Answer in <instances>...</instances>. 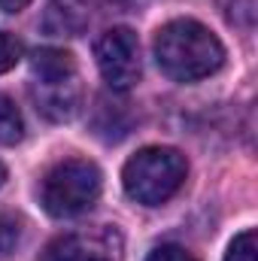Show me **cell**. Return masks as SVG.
I'll return each instance as SVG.
<instances>
[{
  "mask_svg": "<svg viewBox=\"0 0 258 261\" xmlns=\"http://www.w3.org/2000/svg\"><path fill=\"white\" fill-rule=\"evenodd\" d=\"M3 182H6V167L0 164V186H3Z\"/></svg>",
  "mask_w": 258,
  "mask_h": 261,
  "instance_id": "cell-14",
  "label": "cell"
},
{
  "mask_svg": "<svg viewBox=\"0 0 258 261\" xmlns=\"http://www.w3.org/2000/svg\"><path fill=\"white\" fill-rule=\"evenodd\" d=\"M40 261H125V243L113 225L82 228L55 237L43 249Z\"/></svg>",
  "mask_w": 258,
  "mask_h": 261,
  "instance_id": "cell-6",
  "label": "cell"
},
{
  "mask_svg": "<svg viewBox=\"0 0 258 261\" xmlns=\"http://www.w3.org/2000/svg\"><path fill=\"white\" fill-rule=\"evenodd\" d=\"M94 61L113 91H128L140 79V40L131 28H110L94 43Z\"/></svg>",
  "mask_w": 258,
  "mask_h": 261,
  "instance_id": "cell-5",
  "label": "cell"
},
{
  "mask_svg": "<svg viewBox=\"0 0 258 261\" xmlns=\"http://www.w3.org/2000/svg\"><path fill=\"white\" fill-rule=\"evenodd\" d=\"M225 261H258V237L255 231H243L231 240Z\"/></svg>",
  "mask_w": 258,
  "mask_h": 261,
  "instance_id": "cell-9",
  "label": "cell"
},
{
  "mask_svg": "<svg viewBox=\"0 0 258 261\" xmlns=\"http://www.w3.org/2000/svg\"><path fill=\"white\" fill-rule=\"evenodd\" d=\"M100 189H104V176L97 164L85 158H67L46 173L40 197L49 216L73 219L94 206V200L100 197Z\"/></svg>",
  "mask_w": 258,
  "mask_h": 261,
  "instance_id": "cell-4",
  "label": "cell"
},
{
  "mask_svg": "<svg viewBox=\"0 0 258 261\" xmlns=\"http://www.w3.org/2000/svg\"><path fill=\"white\" fill-rule=\"evenodd\" d=\"M21 55H24L21 40L15 34H9V31H0V73H9L21 61Z\"/></svg>",
  "mask_w": 258,
  "mask_h": 261,
  "instance_id": "cell-10",
  "label": "cell"
},
{
  "mask_svg": "<svg viewBox=\"0 0 258 261\" xmlns=\"http://www.w3.org/2000/svg\"><path fill=\"white\" fill-rule=\"evenodd\" d=\"M146 261H197L189 252V249H183V246H176V243H161V246H155Z\"/></svg>",
  "mask_w": 258,
  "mask_h": 261,
  "instance_id": "cell-12",
  "label": "cell"
},
{
  "mask_svg": "<svg viewBox=\"0 0 258 261\" xmlns=\"http://www.w3.org/2000/svg\"><path fill=\"white\" fill-rule=\"evenodd\" d=\"M18 234H21L18 222H15L9 213H0V258H3V255H9V252L15 249Z\"/></svg>",
  "mask_w": 258,
  "mask_h": 261,
  "instance_id": "cell-11",
  "label": "cell"
},
{
  "mask_svg": "<svg viewBox=\"0 0 258 261\" xmlns=\"http://www.w3.org/2000/svg\"><path fill=\"white\" fill-rule=\"evenodd\" d=\"M189 176V161L170 146H146L131 155L122 170L125 195L143 206H158L176 195Z\"/></svg>",
  "mask_w": 258,
  "mask_h": 261,
  "instance_id": "cell-3",
  "label": "cell"
},
{
  "mask_svg": "<svg viewBox=\"0 0 258 261\" xmlns=\"http://www.w3.org/2000/svg\"><path fill=\"white\" fill-rule=\"evenodd\" d=\"M88 15L79 0H52L43 15V31L49 37H76L85 28Z\"/></svg>",
  "mask_w": 258,
  "mask_h": 261,
  "instance_id": "cell-7",
  "label": "cell"
},
{
  "mask_svg": "<svg viewBox=\"0 0 258 261\" xmlns=\"http://www.w3.org/2000/svg\"><path fill=\"white\" fill-rule=\"evenodd\" d=\"M152 49L161 73L173 82L207 79L225 64L222 40L194 18H176L158 28Z\"/></svg>",
  "mask_w": 258,
  "mask_h": 261,
  "instance_id": "cell-1",
  "label": "cell"
},
{
  "mask_svg": "<svg viewBox=\"0 0 258 261\" xmlns=\"http://www.w3.org/2000/svg\"><path fill=\"white\" fill-rule=\"evenodd\" d=\"M24 137V119L12 97L0 94V146H15Z\"/></svg>",
  "mask_w": 258,
  "mask_h": 261,
  "instance_id": "cell-8",
  "label": "cell"
},
{
  "mask_svg": "<svg viewBox=\"0 0 258 261\" xmlns=\"http://www.w3.org/2000/svg\"><path fill=\"white\" fill-rule=\"evenodd\" d=\"M31 97L37 113L52 122H70L82 107L76 58L64 49H37L31 55Z\"/></svg>",
  "mask_w": 258,
  "mask_h": 261,
  "instance_id": "cell-2",
  "label": "cell"
},
{
  "mask_svg": "<svg viewBox=\"0 0 258 261\" xmlns=\"http://www.w3.org/2000/svg\"><path fill=\"white\" fill-rule=\"evenodd\" d=\"M31 0H0V9L3 12H21Z\"/></svg>",
  "mask_w": 258,
  "mask_h": 261,
  "instance_id": "cell-13",
  "label": "cell"
}]
</instances>
